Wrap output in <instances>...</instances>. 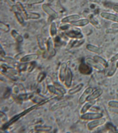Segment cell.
<instances>
[{"instance_id":"31","label":"cell","mask_w":118,"mask_h":133,"mask_svg":"<svg viewBox=\"0 0 118 133\" xmlns=\"http://www.w3.org/2000/svg\"><path fill=\"white\" fill-rule=\"evenodd\" d=\"M40 16L39 14L35 12H29L27 14L26 19H38L40 18Z\"/></svg>"},{"instance_id":"13","label":"cell","mask_w":118,"mask_h":133,"mask_svg":"<svg viewBox=\"0 0 118 133\" xmlns=\"http://www.w3.org/2000/svg\"><path fill=\"white\" fill-rule=\"evenodd\" d=\"M103 92V90L101 89H100V88L97 89L94 91H93L92 93L89 95V97L87 98V101H89L94 100L97 99L102 95Z\"/></svg>"},{"instance_id":"5","label":"cell","mask_w":118,"mask_h":133,"mask_svg":"<svg viewBox=\"0 0 118 133\" xmlns=\"http://www.w3.org/2000/svg\"><path fill=\"white\" fill-rule=\"evenodd\" d=\"M86 62L87 64H88L92 68L98 70L99 71H103L105 70V67L103 66V65L98 63V62L95 61L94 59L88 58L86 59Z\"/></svg>"},{"instance_id":"1","label":"cell","mask_w":118,"mask_h":133,"mask_svg":"<svg viewBox=\"0 0 118 133\" xmlns=\"http://www.w3.org/2000/svg\"><path fill=\"white\" fill-rule=\"evenodd\" d=\"M47 102H48V101H47V100H46V101L44 100L43 101H42V102L39 103H38L37 104L35 105V106H32L31 108H29L26 109V110H25L24 111H23V112H21V113L19 114L18 115H17L13 117L8 122L6 123L5 125H3V127L2 128V130H6L8 128V127H10V125L13 124L14 123H15L17 121H18V120L20 119V118L23 117V116H24V115H26L27 113H28L29 112H31L32 110H33L34 109H35V108H37L38 107H39V106H41L43 104L45 103H47Z\"/></svg>"},{"instance_id":"36","label":"cell","mask_w":118,"mask_h":133,"mask_svg":"<svg viewBox=\"0 0 118 133\" xmlns=\"http://www.w3.org/2000/svg\"><path fill=\"white\" fill-rule=\"evenodd\" d=\"M46 77V74L44 72L40 73L38 77H37V81L39 83H41L43 80H44Z\"/></svg>"},{"instance_id":"44","label":"cell","mask_w":118,"mask_h":133,"mask_svg":"<svg viewBox=\"0 0 118 133\" xmlns=\"http://www.w3.org/2000/svg\"><path fill=\"white\" fill-rule=\"evenodd\" d=\"M0 118H1V121H5L7 119V116H6V115L4 113L1 111L0 112Z\"/></svg>"},{"instance_id":"27","label":"cell","mask_w":118,"mask_h":133,"mask_svg":"<svg viewBox=\"0 0 118 133\" xmlns=\"http://www.w3.org/2000/svg\"><path fill=\"white\" fill-rule=\"evenodd\" d=\"M112 63H113V64L112 65L111 68L109 69V71H108V73H107V76L108 77H111V76H113L115 74L116 71L117 69L118 68L117 67L116 63H115V62H113Z\"/></svg>"},{"instance_id":"34","label":"cell","mask_w":118,"mask_h":133,"mask_svg":"<svg viewBox=\"0 0 118 133\" xmlns=\"http://www.w3.org/2000/svg\"><path fill=\"white\" fill-rule=\"evenodd\" d=\"M108 105L112 108L118 109V101H110L108 103Z\"/></svg>"},{"instance_id":"28","label":"cell","mask_w":118,"mask_h":133,"mask_svg":"<svg viewBox=\"0 0 118 133\" xmlns=\"http://www.w3.org/2000/svg\"><path fill=\"white\" fill-rule=\"evenodd\" d=\"M37 42H38V46L39 47V49L41 50H44L45 49V47L44 45L43 40L42 39V36L40 35H38L37 37Z\"/></svg>"},{"instance_id":"14","label":"cell","mask_w":118,"mask_h":133,"mask_svg":"<svg viewBox=\"0 0 118 133\" xmlns=\"http://www.w3.org/2000/svg\"><path fill=\"white\" fill-rule=\"evenodd\" d=\"M85 40L84 39H80V40L76 39V40H72L70 41L69 44L67 46V49H69L73 48H76L79 47L85 42Z\"/></svg>"},{"instance_id":"29","label":"cell","mask_w":118,"mask_h":133,"mask_svg":"<svg viewBox=\"0 0 118 133\" xmlns=\"http://www.w3.org/2000/svg\"><path fill=\"white\" fill-rule=\"evenodd\" d=\"M50 34L51 36H54L57 34V28H56V24L55 22L51 23L50 29Z\"/></svg>"},{"instance_id":"3","label":"cell","mask_w":118,"mask_h":133,"mask_svg":"<svg viewBox=\"0 0 118 133\" xmlns=\"http://www.w3.org/2000/svg\"><path fill=\"white\" fill-rule=\"evenodd\" d=\"M103 115L100 113H88L84 114L81 116V119L84 120L92 121L93 120L97 119L102 118Z\"/></svg>"},{"instance_id":"39","label":"cell","mask_w":118,"mask_h":133,"mask_svg":"<svg viewBox=\"0 0 118 133\" xmlns=\"http://www.w3.org/2000/svg\"><path fill=\"white\" fill-rule=\"evenodd\" d=\"M47 89L48 90L49 92L52 94H56V91H57V89L55 86L50 85L47 86Z\"/></svg>"},{"instance_id":"47","label":"cell","mask_w":118,"mask_h":133,"mask_svg":"<svg viewBox=\"0 0 118 133\" xmlns=\"http://www.w3.org/2000/svg\"><path fill=\"white\" fill-rule=\"evenodd\" d=\"M113 10L114 11V12H116L118 14V5H115L113 7Z\"/></svg>"},{"instance_id":"38","label":"cell","mask_w":118,"mask_h":133,"mask_svg":"<svg viewBox=\"0 0 118 133\" xmlns=\"http://www.w3.org/2000/svg\"><path fill=\"white\" fill-rule=\"evenodd\" d=\"M36 65V62H35V61H33L32 62H31L30 65L27 68L28 71L29 72H32L35 69Z\"/></svg>"},{"instance_id":"7","label":"cell","mask_w":118,"mask_h":133,"mask_svg":"<svg viewBox=\"0 0 118 133\" xmlns=\"http://www.w3.org/2000/svg\"><path fill=\"white\" fill-rule=\"evenodd\" d=\"M100 16L106 20L118 23V16L110 12H102L100 14Z\"/></svg>"},{"instance_id":"35","label":"cell","mask_w":118,"mask_h":133,"mask_svg":"<svg viewBox=\"0 0 118 133\" xmlns=\"http://www.w3.org/2000/svg\"><path fill=\"white\" fill-rule=\"evenodd\" d=\"M0 29L4 32H7L9 31V26L7 24H5L2 22H1L0 23Z\"/></svg>"},{"instance_id":"41","label":"cell","mask_w":118,"mask_h":133,"mask_svg":"<svg viewBox=\"0 0 118 133\" xmlns=\"http://www.w3.org/2000/svg\"><path fill=\"white\" fill-rule=\"evenodd\" d=\"M27 64H22L19 65L18 68L19 71H26V69H27L28 65Z\"/></svg>"},{"instance_id":"30","label":"cell","mask_w":118,"mask_h":133,"mask_svg":"<svg viewBox=\"0 0 118 133\" xmlns=\"http://www.w3.org/2000/svg\"><path fill=\"white\" fill-rule=\"evenodd\" d=\"M55 86L57 89V91H58V92H60L61 94L64 95L66 93V91L65 89V88H64L59 83H55Z\"/></svg>"},{"instance_id":"16","label":"cell","mask_w":118,"mask_h":133,"mask_svg":"<svg viewBox=\"0 0 118 133\" xmlns=\"http://www.w3.org/2000/svg\"><path fill=\"white\" fill-rule=\"evenodd\" d=\"M80 17L78 15H73L65 17L62 20V23H73V22L77 21L80 19Z\"/></svg>"},{"instance_id":"21","label":"cell","mask_w":118,"mask_h":133,"mask_svg":"<svg viewBox=\"0 0 118 133\" xmlns=\"http://www.w3.org/2000/svg\"><path fill=\"white\" fill-rule=\"evenodd\" d=\"M68 103L67 102H61L57 103L56 104L52 106L50 110L52 111H55V110H58L59 108L65 107L67 106H68Z\"/></svg>"},{"instance_id":"43","label":"cell","mask_w":118,"mask_h":133,"mask_svg":"<svg viewBox=\"0 0 118 133\" xmlns=\"http://www.w3.org/2000/svg\"><path fill=\"white\" fill-rule=\"evenodd\" d=\"M3 57L4 58V61L7 63H10V64H14V63H16L15 61L12 58H5V57Z\"/></svg>"},{"instance_id":"42","label":"cell","mask_w":118,"mask_h":133,"mask_svg":"<svg viewBox=\"0 0 118 133\" xmlns=\"http://www.w3.org/2000/svg\"><path fill=\"white\" fill-rule=\"evenodd\" d=\"M11 93V89L9 88H6V91H5V93L3 95V97L4 98H7L9 97Z\"/></svg>"},{"instance_id":"11","label":"cell","mask_w":118,"mask_h":133,"mask_svg":"<svg viewBox=\"0 0 118 133\" xmlns=\"http://www.w3.org/2000/svg\"><path fill=\"white\" fill-rule=\"evenodd\" d=\"M42 9L46 14L53 18H57L58 17V14L47 4L42 5Z\"/></svg>"},{"instance_id":"20","label":"cell","mask_w":118,"mask_h":133,"mask_svg":"<svg viewBox=\"0 0 118 133\" xmlns=\"http://www.w3.org/2000/svg\"><path fill=\"white\" fill-rule=\"evenodd\" d=\"M93 59L95 61H97L99 64L103 65L105 68H108V62L105 59H104L101 56L95 55V56H94V57H93Z\"/></svg>"},{"instance_id":"9","label":"cell","mask_w":118,"mask_h":133,"mask_svg":"<svg viewBox=\"0 0 118 133\" xmlns=\"http://www.w3.org/2000/svg\"><path fill=\"white\" fill-rule=\"evenodd\" d=\"M67 63H62L61 65L59 73V78L61 82H64L65 79V76L67 74Z\"/></svg>"},{"instance_id":"32","label":"cell","mask_w":118,"mask_h":133,"mask_svg":"<svg viewBox=\"0 0 118 133\" xmlns=\"http://www.w3.org/2000/svg\"><path fill=\"white\" fill-rule=\"evenodd\" d=\"M17 6L19 9L20 11L21 12V14H23V15L24 16V17L25 18H27V12H26V11L24 9V7L23 5L21 4V3L20 2H17Z\"/></svg>"},{"instance_id":"23","label":"cell","mask_w":118,"mask_h":133,"mask_svg":"<svg viewBox=\"0 0 118 133\" xmlns=\"http://www.w3.org/2000/svg\"><path fill=\"white\" fill-rule=\"evenodd\" d=\"M52 127L50 126H42V125H37L35 127V130L37 132H47L50 131L51 130Z\"/></svg>"},{"instance_id":"51","label":"cell","mask_w":118,"mask_h":133,"mask_svg":"<svg viewBox=\"0 0 118 133\" xmlns=\"http://www.w3.org/2000/svg\"><path fill=\"white\" fill-rule=\"evenodd\" d=\"M116 64L117 67V68H118V61L116 63Z\"/></svg>"},{"instance_id":"15","label":"cell","mask_w":118,"mask_h":133,"mask_svg":"<svg viewBox=\"0 0 118 133\" xmlns=\"http://www.w3.org/2000/svg\"><path fill=\"white\" fill-rule=\"evenodd\" d=\"M39 58V56L36 54H32L27 55L24 56L20 59L21 62H30L37 60Z\"/></svg>"},{"instance_id":"25","label":"cell","mask_w":118,"mask_h":133,"mask_svg":"<svg viewBox=\"0 0 118 133\" xmlns=\"http://www.w3.org/2000/svg\"><path fill=\"white\" fill-rule=\"evenodd\" d=\"M11 35L12 37L17 41V42L18 43H21L23 41V38L21 35H20L19 33L17 32L14 30L12 31L11 32Z\"/></svg>"},{"instance_id":"48","label":"cell","mask_w":118,"mask_h":133,"mask_svg":"<svg viewBox=\"0 0 118 133\" xmlns=\"http://www.w3.org/2000/svg\"><path fill=\"white\" fill-rule=\"evenodd\" d=\"M112 28H118V23H114L112 25Z\"/></svg>"},{"instance_id":"49","label":"cell","mask_w":118,"mask_h":133,"mask_svg":"<svg viewBox=\"0 0 118 133\" xmlns=\"http://www.w3.org/2000/svg\"><path fill=\"white\" fill-rule=\"evenodd\" d=\"M90 2H93V3H100L101 2V0H89Z\"/></svg>"},{"instance_id":"24","label":"cell","mask_w":118,"mask_h":133,"mask_svg":"<svg viewBox=\"0 0 118 133\" xmlns=\"http://www.w3.org/2000/svg\"><path fill=\"white\" fill-rule=\"evenodd\" d=\"M89 22H90L95 27L98 29H100L101 28L100 24L97 20L95 19L93 15H90L89 16Z\"/></svg>"},{"instance_id":"37","label":"cell","mask_w":118,"mask_h":133,"mask_svg":"<svg viewBox=\"0 0 118 133\" xmlns=\"http://www.w3.org/2000/svg\"><path fill=\"white\" fill-rule=\"evenodd\" d=\"M44 0H27V4L28 5H34L42 3Z\"/></svg>"},{"instance_id":"45","label":"cell","mask_w":118,"mask_h":133,"mask_svg":"<svg viewBox=\"0 0 118 133\" xmlns=\"http://www.w3.org/2000/svg\"><path fill=\"white\" fill-rule=\"evenodd\" d=\"M118 60V53H117L116 54L114 55L113 57H112L110 59V62L112 63H113V62H115L117 61Z\"/></svg>"},{"instance_id":"26","label":"cell","mask_w":118,"mask_h":133,"mask_svg":"<svg viewBox=\"0 0 118 133\" xmlns=\"http://www.w3.org/2000/svg\"><path fill=\"white\" fill-rule=\"evenodd\" d=\"M33 95L32 93L21 94L17 97V99L20 101H24L30 99L33 97Z\"/></svg>"},{"instance_id":"22","label":"cell","mask_w":118,"mask_h":133,"mask_svg":"<svg viewBox=\"0 0 118 133\" xmlns=\"http://www.w3.org/2000/svg\"><path fill=\"white\" fill-rule=\"evenodd\" d=\"M84 84L83 83H80L77 85L75 88H73L71 89H70L68 91V93L70 95H72L76 94L79 92L83 88Z\"/></svg>"},{"instance_id":"46","label":"cell","mask_w":118,"mask_h":133,"mask_svg":"<svg viewBox=\"0 0 118 133\" xmlns=\"http://www.w3.org/2000/svg\"><path fill=\"white\" fill-rule=\"evenodd\" d=\"M0 54H1V57H5V51H4L2 47H1V50H0Z\"/></svg>"},{"instance_id":"6","label":"cell","mask_w":118,"mask_h":133,"mask_svg":"<svg viewBox=\"0 0 118 133\" xmlns=\"http://www.w3.org/2000/svg\"><path fill=\"white\" fill-rule=\"evenodd\" d=\"M93 91V89L91 87H89L86 89L79 98V103L81 104L84 103L86 101L88 97H89V95L92 93Z\"/></svg>"},{"instance_id":"33","label":"cell","mask_w":118,"mask_h":133,"mask_svg":"<svg viewBox=\"0 0 118 133\" xmlns=\"http://www.w3.org/2000/svg\"><path fill=\"white\" fill-rule=\"evenodd\" d=\"M15 12L16 17L18 21L20 24H22L24 22V19L22 17L21 14H20V12H18V11H15V12Z\"/></svg>"},{"instance_id":"2","label":"cell","mask_w":118,"mask_h":133,"mask_svg":"<svg viewBox=\"0 0 118 133\" xmlns=\"http://www.w3.org/2000/svg\"><path fill=\"white\" fill-rule=\"evenodd\" d=\"M106 123V119L105 118H100L97 119L93 120L87 124V127L90 130H92L97 127L101 126Z\"/></svg>"},{"instance_id":"8","label":"cell","mask_w":118,"mask_h":133,"mask_svg":"<svg viewBox=\"0 0 118 133\" xmlns=\"http://www.w3.org/2000/svg\"><path fill=\"white\" fill-rule=\"evenodd\" d=\"M47 52L50 56L51 57L55 56L56 55V51L54 48V45L53 43V40L51 38H49L47 43Z\"/></svg>"},{"instance_id":"17","label":"cell","mask_w":118,"mask_h":133,"mask_svg":"<svg viewBox=\"0 0 118 133\" xmlns=\"http://www.w3.org/2000/svg\"><path fill=\"white\" fill-rule=\"evenodd\" d=\"M86 49L89 51L97 54H101L103 52V51L99 47L91 44L87 45Z\"/></svg>"},{"instance_id":"4","label":"cell","mask_w":118,"mask_h":133,"mask_svg":"<svg viewBox=\"0 0 118 133\" xmlns=\"http://www.w3.org/2000/svg\"><path fill=\"white\" fill-rule=\"evenodd\" d=\"M78 70L82 74L89 75L92 72V67L84 61H82V63L79 66Z\"/></svg>"},{"instance_id":"18","label":"cell","mask_w":118,"mask_h":133,"mask_svg":"<svg viewBox=\"0 0 118 133\" xmlns=\"http://www.w3.org/2000/svg\"><path fill=\"white\" fill-rule=\"evenodd\" d=\"M95 103L96 101L95 100L88 101V103H86L82 108L80 110V113L82 114L85 113L89 109H90L93 106H94Z\"/></svg>"},{"instance_id":"19","label":"cell","mask_w":118,"mask_h":133,"mask_svg":"<svg viewBox=\"0 0 118 133\" xmlns=\"http://www.w3.org/2000/svg\"><path fill=\"white\" fill-rule=\"evenodd\" d=\"M89 23V19H82V20L75 21L71 24L73 25L76 27H83V26L87 25Z\"/></svg>"},{"instance_id":"10","label":"cell","mask_w":118,"mask_h":133,"mask_svg":"<svg viewBox=\"0 0 118 133\" xmlns=\"http://www.w3.org/2000/svg\"><path fill=\"white\" fill-rule=\"evenodd\" d=\"M73 75L71 69L70 68H67V74L65 76V85L66 87L70 88L71 87L73 80Z\"/></svg>"},{"instance_id":"40","label":"cell","mask_w":118,"mask_h":133,"mask_svg":"<svg viewBox=\"0 0 118 133\" xmlns=\"http://www.w3.org/2000/svg\"><path fill=\"white\" fill-rule=\"evenodd\" d=\"M106 32L107 34L118 33V28H110L106 30Z\"/></svg>"},{"instance_id":"50","label":"cell","mask_w":118,"mask_h":133,"mask_svg":"<svg viewBox=\"0 0 118 133\" xmlns=\"http://www.w3.org/2000/svg\"><path fill=\"white\" fill-rule=\"evenodd\" d=\"M61 29H62V30H65V29H68V27L67 25H65L64 26H62V27H61Z\"/></svg>"},{"instance_id":"12","label":"cell","mask_w":118,"mask_h":133,"mask_svg":"<svg viewBox=\"0 0 118 133\" xmlns=\"http://www.w3.org/2000/svg\"><path fill=\"white\" fill-rule=\"evenodd\" d=\"M66 35L69 37L75 39H82L83 37L82 34L80 32L72 30L66 32Z\"/></svg>"}]
</instances>
